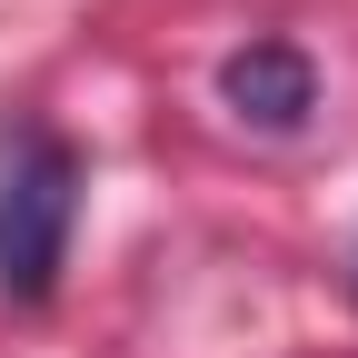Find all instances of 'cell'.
Returning a JSON list of instances; mask_svg holds the SVG:
<instances>
[{
    "label": "cell",
    "mask_w": 358,
    "mask_h": 358,
    "mask_svg": "<svg viewBox=\"0 0 358 358\" xmlns=\"http://www.w3.org/2000/svg\"><path fill=\"white\" fill-rule=\"evenodd\" d=\"M219 100L239 120H259V129H299L319 110V70H308L289 40H249V50H229V70H219Z\"/></svg>",
    "instance_id": "cell-2"
},
{
    "label": "cell",
    "mask_w": 358,
    "mask_h": 358,
    "mask_svg": "<svg viewBox=\"0 0 358 358\" xmlns=\"http://www.w3.org/2000/svg\"><path fill=\"white\" fill-rule=\"evenodd\" d=\"M70 219H80V159L70 140H20L0 159V299H50L60 259H70Z\"/></svg>",
    "instance_id": "cell-1"
}]
</instances>
